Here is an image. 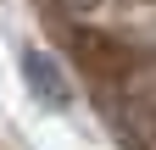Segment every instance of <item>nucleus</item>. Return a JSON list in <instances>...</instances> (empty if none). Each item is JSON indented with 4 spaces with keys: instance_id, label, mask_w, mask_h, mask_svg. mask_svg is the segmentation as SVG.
<instances>
[{
    "instance_id": "2",
    "label": "nucleus",
    "mask_w": 156,
    "mask_h": 150,
    "mask_svg": "<svg viewBox=\"0 0 156 150\" xmlns=\"http://www.w3.org/2000/svg\"><path fill=\"white\" fill-rule=\"evenodd\" d=\"M67 6H78V11H84V6H95V0H67Z\"/></svg>"
},
{
    "instance_id": "1",
    "label": "nucleus",
    "mask_w": 156,
    "mask_h": 150,
    "mask_svg": "<svg viewBox=\"0 0 156 150\" xmlns=\"http://www.w3.org/2000/svg\"><path fill=\"white\" fill-rule=\"evenodd\" d=\"M23 72H28V89H34L39 106H50V111H73V84H67V72L56 67L45 50H28V56H23Z\"/></svg>"
}]
</instances>
